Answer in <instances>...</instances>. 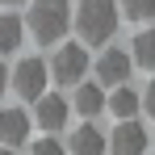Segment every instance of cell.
Listing matches in <instances>:
<instances>
[{
	"label": "cell",
	"mask_w": 155,
	"mask_h": 155,
	"mask_svg": "<svg viewBox=\"0 0 155 155\" xmlns=\"http://www.w3.org/2000/svg\"><path fill=\"white\" fill-rule=\"evenodd\" d=\"M117 17H122L117 0H80V8H76V29H80V38H84L88 46H101V42L113 38Z\"/></svg>",
	"instance_id": "obj_1"
},
{
	"label": "cell",
	"mask_w": 155,
	"mask_h": 155,
	"mask_svg": "<svg viewBox=\"0 0 155 155\" xmlns=\"http://www.w3.org/2000/svg\"><path fill=\"white\" fill-rule=\"evenodd\" d=\"M67 21H71L67 0H34V4H29V17H25V29L34 34V42L54 46V42L67 34Z\"/></svg>",
	"instance_id": "obj_2"
},
{
	"label": "cell",
	"mask_w": 155,
	"mask_h": 155,
	"mask_svg": "<svg viewBox=\"0 0 155 155\" xmlns=\"http://www.w3.org/2000/svg\"><path fill=\"white\" fill-rule=\"evenodd\" d=\"M46 67H51L54 84H63V88L71 84V88H76V84H84V71H88V51H84L80 42H67V46H59V51L51 54Z\"/></svg>",
	"instance_id": "obj_3"
},
{
	"label": "cell",
	"mask_w": 155,
	"mask_h": 155,
	"mask_svg": "<svg viewBox=\"0 0 155 155\" xmlns=\"http://www.w3.org/2000/svg\"><path fill=\"white\" fill-rule=\"evenodd\" d=\"M46 84H51V67H46V59H21V63H17V71H13V88H17V97L38 101V97L46 92Z\"/></svg>",
	"instance_id": "obj_4"
},
{
	"label": "cell",
	"mask_w": 155,
	"mask_h": 155,
	"mask_svg": "<svg viewBox=\"0 0 155 155\" xmlns=\"http://www.w3.org/2000/svg\"><path fill=\"white\" fill-rule=\"evenodd\" d=\"M130 67H134V59L126 51H117V46H109V51L97 59V84H109V88H117V84H126Z\"/></svg>",
	"instance_id": "obj_5"
},
{
	"label": "cell",
	"mask_w": 155,
	"mask_h": 155,
	"mask_svg": "<svg viewBox=\"0 0 155 155\" xmlns=\"http://www.w3.org/2000/svg\"><path fill=\"white\" fill-rule=\"evenodd\" d=\"M147 143H151V138H147V130L138 126L134 117H126L122 126L113 130V138H109V151H113V155H143V151H147Z\"/></svg>",
	"instance_id": "obj_6"
},
{
	"label": "cell",
	"mask_w": 155,
	"mask_h": 155,
	"mask_svg": "<svg viewBox=\"0 0 155 155\" xmlns=\"http://www.w3.org/2000/svg\"><path fill=\"white\" fill-rule=\"evenodd\" d=\"M34 117H38V126H42V130L67 126V101H63L59 92H42V97L34 101Z\"/></svg>",
	"instance_id": "obj_7"
},
{
	"label": "cell",
	"mask_w": 155,
	"mask_h": 155,
	"mask_svg": "<svg viewBox=\"0 0 155 155\" xmlns=\"http://www.w3.org/2000/svg\"><path fill=\"white\" fill-rule=\"evenodd\" d=\"M25 138H29V113L25 109H0V143L21 147Z\"/></svg>",
	"instance_id": "obj_8"
},
{
	"label": "cell",
	"mask_w": 155,
	"mask_h": 155,
	"mask_svg": "<svg viewBox=\"0 0 155 155\" xmlns=\"http://www.w3.org/2000/svg\"><path fill=\"white\" fill-rule=\"evenodd\" d=\"M67 147H71V155H105L109 151V138L97 126H76L71 138H67Z\"/></svg>",
	"instance_id": "obj_9"
},
{
	"label": "cell",
	"mask_w": 155,
	"mask_h": 155,
	"mask_svg": "<svg viewBox=\"0 0 155 155\" xmlns=\"http://www.w3.org/2000/svg\"><path fill=\"white\" fill-rule=\"evenodd\" d=\"M105 105H109V113H113L117 122H126V117H134V113L143 109V97H138L134 88H126V84H117V88H113V97H109Z\"/></svg>",
	"instance_id": "obj_10"
},
{
	"label": "cell",
	"mask_w": 155,
	"mask_h": 155,
	"mask_svg": "<svg viewBox=\"0 0 155 155\" xmlns=\"http://www.w3.org/2000/svg\"><path fill=\"white\" fill-rule=\"evenodd\" d=\"M21 38H25V21L17 13H0V54L21 51Z\"/></svg>",
	"instance_id": "obj_11"
},
{
	"label": "cell",
	"mask_w": 155,
	"mask_h": 155,
	"mask_svg": "<svg viewBox=\"0 0 155 155\" xmlns=\"http://www.w3.org/2000/svg\"><path fill=\"white\" fill-rule=\"evenodd\" d=\"M76 109L84 113V117H97L105 109V92L101 84H76Z\"/></svg>",
	"instance_id": "obj_12"
},
{
	"label": "cell",
	"mask_w": 155,
	"mask_h": 155,
	"mask_svg": "<svg viewBox=\"0 0 155 155\" xmlns=\"http://www.w3.org/2000/svg\"><path fill=\"white\" fill-rule=\"evenodd\" d=\"M130 59H134L138 67H147V71H155V29H143V34H134V46H130Z\"/></svg>",
	"instance_id": "obj_13"
},
{
	"label": "cell",
	"mask_w": 155,
	"mask_h": 155,
	"mask_svg": "<svg viewBox=\"0 0 155 155\" xmlns=\"http://www.w3.org/2000/svg\"><path fill=\"white\" fill-rule=\"evenodd\" d=\"M117 8H122L126 17H134V21L155 17V0H117Z\"/></svg>",
	"instance_id": "obj_14"
},
{
	"label": "cell",
	"mask_w": 155,
	"mask_h": 155,
	"mask_svg": "<svg viewBox=\"0 0 155 155\" xmlns=\"http://www.w3.org/2000/svg\"><path fill=\"white\" fill-rule=\"evenodd\" d=\"M29 155H67V151H63V143H59V138H38Z\"/></svg>",
	"instance_id": "obj_15"
},
{
	"label": "cell",
	"mask_w": 155,
	"mask_h": 155,
	"mask_svg": "<svg viewBox=\"0 0 155 155\" xmlns=\"http://www.w3.org/2000/svg\"><path fill=\"white\" fill-rule=\"evenodd\" d=\"M143 109H147V113L155 117V80L147 84V88H143Z\"/></svg>",
	"instance_id": "obj_16"
},
{
	"label": "cell",
	"mask_w": 155,
	"mask_h": 155,
	"mask_svg": "<svg viewBox=\"0 0 155 155\" xmlns=\"http://www.w3.org/2000/svg\"><path fill=\"white\" fill-rule=\"evenodd\" d=\"M8 84V71H4V59H0V88Z\"/></svg>",
	"instance_id": "obj_17"
},
{
	"label": "cell",
	"mask_w": 155,
	"mask_h": 155,
	"mask_svg": "<svg viewBox=\"0 0 155 155\" xmlns=\"http://www.w3.org/2000/svg\"><path fill=\"white\" fill-rule=\"evenodd\" d=\"M0 4H21V0H0Z\"/></svg>",
	"instance_id": "obj_18"
},
{
	"label": "cell",
	"mask_w": 155,
	"mask_h": 155,
	"mask_svg": "<svg viewBox=\"0 0 155 155\" xmlns=\"http://www.w3.org/2000/svg\"><path fill=\"white\" fill-rule=\"evenodd\" d=\"M0 155H17V151H0Z\"/></svg>",
	"instance_id": "obj_19"
}]
</instances>
